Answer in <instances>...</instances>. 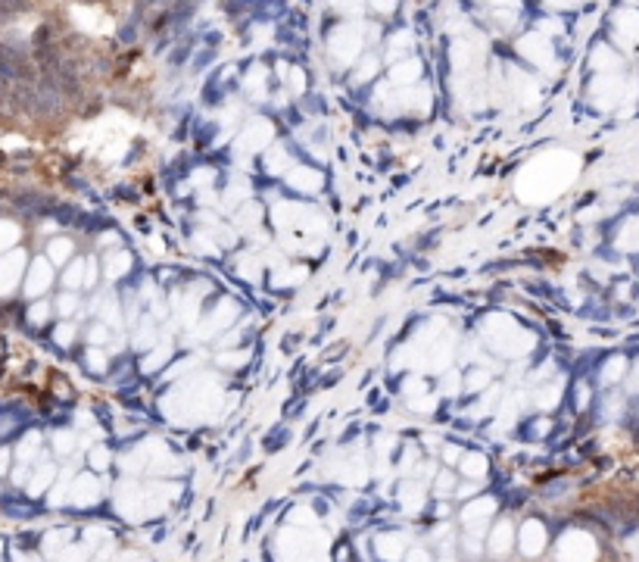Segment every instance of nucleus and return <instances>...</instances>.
I'll use <instances>...</instances> for the list:
<instances>
[{"label": "nucleus", "instance_id": "12", "mask_svg": "<svg viewBox=\"0 0 639 562\" xmlns=\"http://www.w3.org/2000/svg\"><path fill=\"white\" fill-rule=\"evenodd\" d=\"M69 250H72L69 244H56V247H53V254H56V256H53V259H66Z\"/></svg>", "mask_w": 639, "mask_h": 562}, {"label": "nucleus", "instance_id": "7", "mask_svg": "<svg viewBox=\"0 0 639 562\" xmlns=\"http://www.w3.org/2000/svg\"><path fill=\"white\" fill-rule=\"evenodd\" d=\"M0 6H4L6 13H19V10H25V6H28V0H0Z\"/></svg>", "mask_w": 639, "mask_h": 562}, {"label": "nucleus", "instance_id": "9", "mask_svg": "<svg viewBox=\"0 0 639 562\" xmlns=\"http://www.w3.org/2000/svg\"><path fill=\"white\" fill-rule=\"evenodd\" d=\"M75 306H78V300L72 297V294H69V297H63V300H60V309H63V313H72Z\"/></svg>", "mask_w": 639, "mask_h": 562}, {"label": "nucleus", "instance_id": "3", "mask_svg": "<svg viewBox=\"0 0 639 562\" xmlns=\"http://www.w3.org/2000/svg\"><path fill=\"white\" fill-rule=\"evenodd\" d=\"M483 385H486V375L483 372H471L468 378H464V387H468V391H481Z\"/></svg>", "mask_w": 639, "mask_h": 562}, {"label": "nucleus", "instance_id": "5", "mask_svg": "<svg viewBox=\"0 0 639 562\" xmlns=\"http://www.w3.org/2000/svg\"><path fill=\"white\" fill-rule=\"evenodd\" d=\"M84 356H88V369H97V372H103V359H100V356H103V353H100V350H88V353H84Z\"/></svg>", "mask_w": 639, "mask_h": 562}, {"label": "nucleus", "instance_id": "8", "mask_svg": "<svg viewBox=\"0 0 639 562\" xmlns=\"http://www.w3.org/2000/svg\"><path fill=\"white\" fill-rule=\"evenodd\" d=\"M453 491V475H440L437 478V494H449Z\"/></svg>", "mask_w": 639, "mask_h": 562}, {"label": "nucleus", "instance_id": "10", "mask_svg": "<svg viewBox=\"0 0 639 562\" xmlns=\"http://www.w3.org/2000/svg\"><path fill=\"white\" fill-rule=\"evenodd\" d=\"M91 341H97V344L106 341V328H103V325H94V328H91Z\"/></svg>", "mask_w": 639, "mask_h": 562}, {"label": "nucleus", "instance_id": "4", "mask_svg": "<svg viewBox=\"0 0 639 562\" xmlns=\"http://www.w3.org/2000/svg\"><path fill=\"white\" fill-rule=\"evenodd\" d=\"M128 254H113V259H110V272L115 275V272H125L128 269V259H125Z\"/></svg>", "mask_w": 639, "mask_h": 562}, {"label": "nucleus", "instance_id": "11", "mask_svg": "<svg viewBox=\"0 0 639 562\" xmlns=\"http://www.w3.org/2000/svg\"><path fill=\"white\" fill-rule=\"evenodd\" d=\"M56 331H60V344H72V325H60V328H56Z\"/></svg>", "mask_w": 639, "mask_h": 562}, {"label": "nucleus", "instance_id": "6", "mask_svg": "<svg viewBox=\"0 0 639 562\" xmlns=\"http://www.w3.org/2000/svg\"><path fill=\"white\" fill-rule=\"evenodd\" d=\"M281 10H284V0H265V10H262V16H278Z\"/></svg>", "mask_w": 639, "mask_h": 562}, {"label": "nucleus", "instance_id": "2", "mask_svg": "<svg viewBox=\"0 0 639 562\" xmlns=\"http://www.w3.org/2000/svg\"><path fill=\"white\" fill-rule=\"evenodd\" d=\"M505 544H508V525L502 522V525L496 528V535L490 537V547H496V553H502V550H505Z\"/></svg>", "mask_w": 639, "mask_h": 562}, {"label": "nucleus", "instance_id": "14", "mask_svg": "<svg viewBox=\"0 0 639 562\" xmlns=\"http://www.w3.org/2000/svg\"><path fill=\"white\" fill-rule=\"evenodd\" d=\"M6 85H10V82H4V78H0V100L6 97Z\"/></svg>", "mask_w": 639, "mask_h": 562}, {"label": "nucleus", "instance_id": "15", "mask_svg": "<svg viewBox=\"0 0 639 562\" xmlns=\"http://www.w3.org/2000/svg\"><path fill=\"white\" fill-rule=\"evenodd\" d=\"M253 0H231V6H250Z\"/></svg>", "mask_w": 639, "mask_h": 562}, {"label": "nucleus", "instance_id": "1", "mask_svg": "<svg viewBox=\"0 0 639 562\" xmlns=\"http://www.w3.org/2000/svg\"><path fill=\"white\" fill-rule=\"evenodd\" d=\"M60 106H63V91L56 85H50L47 78H41L34 85V113L38 116H53V113H60Z\"/></svg>", "mask_w": 639, "mask_h": 562}, {"label": "nucleus", "instance_id": "13", "mask_svg": "<svg viewBox=\"0 0 639 562\" xmlns=\"http://www.w3.org/2000/svg\"><path fill=\"white\" fill-rule=\"evenodd\" d=\"M122 41H134V28H132V25H128L125 32H122Z\"/></svg>", "mask_w": 639, "mask_h": 562}]
</instances>
